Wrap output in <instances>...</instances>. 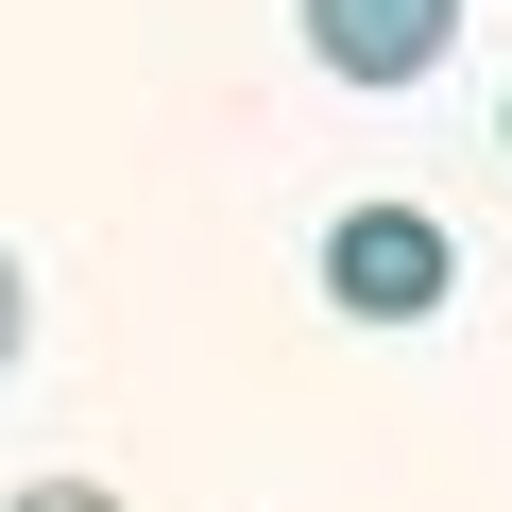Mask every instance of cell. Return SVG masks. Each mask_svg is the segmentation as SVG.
<instances>
[{
  "instance_id": "cell-5",
  "label": "cell",
  "mask_w": 512,
  "mask_h": 512,
  "mask_svg": "<svg viewBox=\"0 0 512 512\" xmlns=\"http://www.w3.org/2000/svg\"><path fill=\"white\" fill-rule=\"evenodd\" d=\"M495 154H512V103H495Z\"/></svg>"
},
{
  "instance_id": "cell-3",
  "label": "cell",
  "mask_w": 512,
  "mask_h": 512,
  "mask_svg": "<svg viewBox=\"0 0 512 512\" xmlns=\"http://www.w3.org/2000/svg\"><path fill=\"white\" fill-rule=\"evenodd\" d=\"M0 512H120L103 478H35V495H0Z\"/></svg>"
},
{
  "instance_id": "cell-4",
  "label": "cell",
  "mask_w": 512,
  "mask_h": 512,
  "mask_svg": "<svg viewBox=\"0 0 512 512\" xmlns=\"http://www.w3.org/2000/svg\"><path fill=\"white\" fill-rule=\"evenodd\" d=\"M18 342H35V291H18V256H0V376H18Z\"/></svg>"
},
{
  "instance_id": "cell-2",
  "label": "cell",
  "mask_w": 512,
  "mask_h": 512,
  "mask_svg": "<svg viewBox=\"0 0 512 512\" xmlns=\"http://www.w3.org/2000/svg\"><path fill=\"white\" fill-rule=\"evenodd\" d=\"M308 18V69L325 86H427L461 52V0H291Z\"/></svg>"
},
{
  "instance_id": "cell-1",
  "label": "cell",
  "mask_w": 512,
  "mask_h": 512,
  "mask_svg": "<svg viewBox=\"0 0 512 512\" xmlns=\"http://www.w3.org/2000/svg\"><path fill=\"white\" fill-rule=\"evenodd\" d=\"M444 291H461V239H444L427 205H393V188H376V205H342V222H325V308H342V325H427Z\"/></svg>"
}]
</instances>
